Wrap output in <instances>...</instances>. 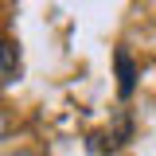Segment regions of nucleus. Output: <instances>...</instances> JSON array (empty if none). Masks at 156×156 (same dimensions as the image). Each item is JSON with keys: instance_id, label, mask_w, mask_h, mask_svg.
I'll return each instance as SVG.
<instances>
[{"instance_id": "1", "label": "nucleus", "mask_w": 156, "mask_h": 156, "mask_svg": "<svg viewBox=\"0 0 156 156\" xmlns=\"http://www.w3.org/2000/svg\"><path fill=\"white\" fill-rule=\"evenodd\" d=\"M117 94L129 98L133 94V82H136V70H133V58H129V51H117Z\"/></svg>"}, {"instance_id": "4", "label": "nucleus", "mask_w": 156, "mask_h": 156, "mask_svg": "<svg viewBox=\"0 0 156 156\" xmlns=\"http://www.w3.org/2000/svg\"><path fill=\"white\" fill-rule=\"evenodd\" d=\"M20 156H27V152H20Z\"/></svg>"}, {"instance_id": "3", "label": "nucleus", "mask_w": 156, "mask_h": 156, "mask_svg": "<svg viewBox=\"0 0 156 156\" xmlns=\"http://www.w3.org/2000/svg\"><path fill=\"white\" fill-rule=\"evenodd\" d=\"M8 129H12V121H8V113H4V109H0V140L8 136Z\"/></svg>"}, {"instance_id": "2", "label": "nucleus", "mask_w": 156, "mask_h": 156, "mask_svg": "<svg viewBox=\"0 0 156 156\" xmlns=\"http://www.w3.org/2000/svg\"><path fill=\"white\" fill-rule=\"evenodd\" d=\"M12 70H16V58H12V47L0 43V86L12 82Z\"/></svg>"}]
</instances>
